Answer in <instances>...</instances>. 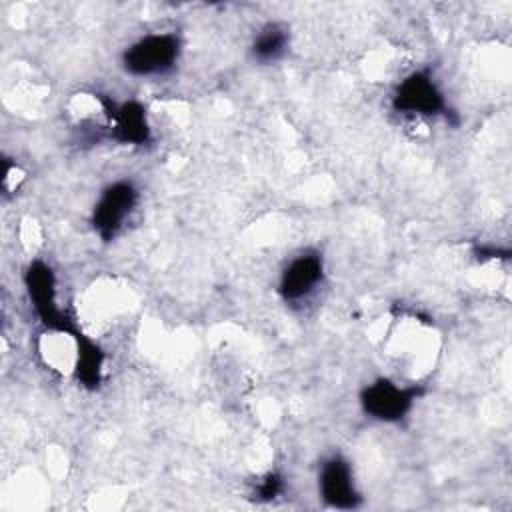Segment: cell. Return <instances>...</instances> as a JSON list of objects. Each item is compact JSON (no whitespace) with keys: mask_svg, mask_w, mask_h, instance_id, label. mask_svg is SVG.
I'll return each mask as SVG.
<instances>
[{"mask_svg":"<svg viewBox=\"0 0 512 512\" xmlns=\"http://www.w3.org/2000/svg\"><path fill=\"white\" fill-rule=\"evenodd\" d=\"M180 42L174 34H150L124 52V68L136 76H152L170 70L178 58Z\"/></svg>","mask_w":512,"mask_h":512,"instance_id":"6da1fadb","label":"cell"},{"mask_svg":"<svg viewBox=\"0 0 512 512\" xmlns=\"http://www.w3.org/2000/svg\"><path fill=\"white\" fill-rule=\"evenodd\" d=\"M26 286L28 294L32 300V306L40 320L58 332H66L74 336V326L70 320L64 316V312L56 304V292H54V274L44 262H34L30 264L26 272Z\"/></svg>","mask_w":512,"mask_h":512,"instance_id":"7a4b0ae2","label":"cell"},{"mask_svg":"<svg viewBox=\"0 0 512 512\" xmlns=\"http://www.w3.org/2000/svg\"><path fill=\"white\" fill-rule=\"evenodd\" d=\"M418 394V388H400L390 380H376L362 390L360 402L364 412L372 418L396 422L410 410Z\"/></svg>","mask_w":512,"mask_h":512,"instance_id":"3957f363","label":"cell"},{"mask_svg":"<svg viewBox=\"0 0 512 512\" xmlns=\"http://www.w3.org/2000/svg\"><path fill=\"white\" fill-rule=\"evenodd\" d=\"M394 110L402 114L434 116L440 114L446 104L442 92L426 72H414L402 80L394 94Z\"/></svg>","mask_w":512,"mask_h":512,"instance_id":"277c9868","label":"cell"},{"mask_svg":"<svg viewBox=\"0 0 512 512\" xmlns=\"http://www.w3.org/2000/svg\"><path fill=\"white\" fill-rule=\"evenodd\" d=\"M136 198L138 192L130 182H116L102 192L92 216V224L102 240L114 238L126 216L132 212Z\"/></svg>","mask_w":512,"mask_h":512,"instance_id":"5b68a950","label":"cell"},{"mask_svg":"<svg viewBox=\"0 0 512 512\" xmlns=\"http://www.w3.org/2000/svg\"><path fill=\"white\" fill-rule=\"evenodd\" d=\"M320 490L324 500L334 508H356L360 494L354 488L350 466L342 458H330L324 462L320 472Z\"/></svg>","mask_w":512,"mask_h":512,"instance_id":"8992f818","label":"cell"},{"mask_svg":"<svg viewBox=\"0 0 512 512\" xmlns=\"http://www.w3.org/2000/svg\"><path fill=\"white\" fill-rule=\"evenodd\" d=\"M108 116L114 124V138L122 144H134L142 146L150 140V128L146 122L144 108L138 102H124L120 106H114L110 100L102 98Z\"/></svg>","mask_w":512,"mask_h":512,"instance_id":"52a82bcc","label":"cell"},{"mask_svg":"<svg viewBox=\"0 0 512 512\" xmlns=\"http://www.w3.org/2000/svg\"><path fill=\"white\" fill-rule=\"evenodd\" d=\"M322 280V258L316 252H306L290 262L280 280V294L286 300H298L314 290Z\"/></svg>","mask_w":512,"mask_h":512,"instance_id":"ba28073f","label":"cell"},{"mask_svg":"<svg viewBox=\"0 0 512 512\" xmlns=\"http://www.w3.org/2000/svg\"><path fill=\"white\" fill-rule=\"evenodd\" d=\"M76 344H78V358H76V376L86 388H96L102 378V364L104 354L102 350L88 340L84 334L74 332Z\"/></svg>","mask_w":512,"mask_h":512,"instance_id":"9c48e42d","label":"cell"},{"mask_svg":"<svg viewBox=\"0 0 512 512\" xmlns=\"http://www.w3.org/2000/svg\"><path fill=\"white\" fill-rule=\"evenodd\" d=\"M288 44V32L280 24H268L260 30L252 44V54L260 62H270L276 60Z\"/></svg>","mask_w":512,"mask_h":512,"instance_id":"30bf717a","label":"cell"},{"mask_svg":"<svg viewBox=\"0 0 512 512\" xmlns=\"http://www.w3.org/2000/svg\"><path fill=\"white\" fill-rule=\"evenodd\" d=\"M280 492H282V478H280L278 474L270 472V474H266L264 480L258 484V488H256V498H258V500H272V498H276Z\"/></svg>","mask_w":512,"mask_h":512,"instance_id":"8fae6325","label":"cell"}]
</instances>
